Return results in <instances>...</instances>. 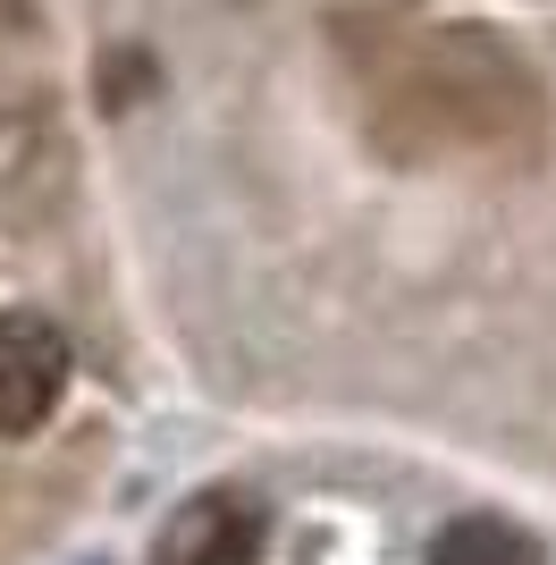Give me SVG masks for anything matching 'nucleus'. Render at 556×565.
<instances>
[{"instance_id": "nucleus-1", "label": "nucleus", "mask_w": 556, "mask_h": 565, "mask_svg": "<svg viewBox=\"0 0 556 565\" xmlns=\"http://www.w3.org/2000/svg\"><path fill=\"white\" fill-rule=\"evenodd\" d=\"M68 372H76V347L51 312H0V439H25L43 430L68 397Z\"/></svg>"}, {"instance_id": "nucleus-2", "label": "nucleus", "mask_w": 556, "mask_h": 565, "mask_svg": "<svg viewBox=\"0 0 556 565\" xmlns=\"http://www.w3.org/2000/svg\"><path fill=\"white\" fill-rule=\"evenodd\" d=\"M261 541H270V515H261L254 498H194L178 523L161 532V565H254Z\"/></svg>"}, {"instance_id": "nucleus-3", "label": "nucleus", "mask_w": 556, "mask_h": 565, "mask_svg": "<svg viewBox=\"0 0 556 565\" xmlns=\"http://www.w3.org/2000/svg\"><path fill=\"white\" fill-rule=\"evenodd\" d=\"M430 565H539V548L498 515H463L430 541Z\"/></svg>"}]
</instances>
